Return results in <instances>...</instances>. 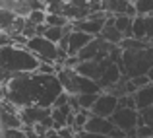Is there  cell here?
<instances>
[{
    "mask_svg": "<svg viewBox=\"0 0 153 138\" xmlns=\"http://www.w3.org/2000/svg\"><path fill=\"white\" fill-rule=\"evenodd\" d=\"M2 101H8L18 109L25 107H43L52 109L64 88L58 76H43V74H18L2 86Z\"/></svg>",
    "mask_w": 153,
    "mask_h": 138,
    "instance_id": "1",
    "label": "cell"
},
{
    "mask_svg": "<svg viewBox=\"0 0 153 138\" xmlns=\"http://www.w3.org/2000/svg\"><path fill=\"white\" fill-rule=\"evenodd\" d=\"M41 66V60L29 52L25 47H2L0 49V68L2 74L18 76V74H35Z\"/></svg>",
    "mask_w": 153,
    "mask_h": 138,
    "instance_id": "2",
    "label": "cell"
},
{
    "mask_svg": "<svg viewBox=\"0 0 153 138\" xmlns=\"http://www.w3.org/2000/svg\"><path fill=\"white\" fill-rule=\"evenodd\" d=\"M124 76L130 80L138 76H147L153 68V45L146 51H122V62H120Z\"/></svg>",
    "mask_w": 153,
    "mask_h": 138,
    "instance_id": "3",
    "label": "cell"
},
{
    "mask_svg": "<svg viewBox=\"0 0 153 138\" xmlns=\"http://www.w3.org/2000/svg\"><path fill=\"white\" fill-rule=\"evenodd\" d=\"M27 51L33 52L35 56H37L41 62H58L60 60V49L58 45H54V43H51L47 37H43V35H37V37L29 39L27 41Z\"/></svg>",
    "mask_w": 153,
    "mask_h": 138,
    "instance_id": "4",
    "label": "cell"
},
{
    "mask_svg": "<svg viewBox=\"0 0 153 138\" xmlns=\"http://www.w3.org/2000/svg\"><path fill=\"white\" fill-rule=\"evenodd\" d=\"M112 123L116 128L124 132V134H134L140 127V111L138 109H128V107H118L116 113L112 115Z\"/></svg>",
    "mask_w": 153,
    "mask_h": 138,
    "instance_id": "5",
    "label": "cell"
},
{
    "mask_svg": "<svg viewBox=\"0 0 153 138\" xmlns=\"http://www.w3.org/2000/svg\"><path fill=\"white\" fill-rule=\"evenodd\" d=\"M120 107V97H116L114 93L105 92L99 95L97 103L91 109V115L95 117H103V119H112V115L116 113V109Z\"/></svg>",
    "mask_w": 153,
    "mask_h": 138,
    "instance_id": "6",
    "label": "cell"
},
{
    "mask_svg": "<svg viewBox=\"0 0 153 138\" xmlns=\"http://www.w3.org/2000/svg\"><path fill=\"white\" fill-rule=\"evenodd\" d=\"M19 117H22L23 127H37V124L45 123L47 119L52 117V109H43V107H25L19 109Z\"/></svg>",
    "mask_w": 153,
    "mask_h": 138,
    "instance_id": "7",
    "label": "cell"
},
{
    "mask_svg": "<svg viewBox=\"0 0 153 138\" xmlns=\"http://www.w3.org/2000/svg\"><path fill=\"white\" fill-rule=\"evenodd\" d=\"M0 117H2V130H12V128H23L22 117H19V109L14 107L8 101H2V111H0Z\"/></svg>",
    "mask_w": 153,
    "mask_h": 138,
    "instance_id": "8",
    "label": "cell"
},
{
    "mask_svg": "<svg viewBox=\"0 0 153 138\" xmlns=\"http://www.w3.org/2000/svg\"><path fill=\"white\" fill-rule=\"evenodd\" d=\"M93 39H95V37L83 33V31L74 29V31L70 33V37H68V56H78L79 52L83 51V49H85L91 41H93Z\"/></svg>",
    "mask_w": 153,
    "mask_h": 138,
    "instance_id": "9",
    "label": "cell"
},
{
    "mask_svg": "<svg viewBox=\"0 0 153 138\" xmlns=\"http://www.w3.org/2000/svg\"><path fill=\"white\" fill-rule=\"evenodd\" d=\"M101 39H103V41H107V43H111V45H114V47L122 45L124 35L116 29V26H114V16H112V18H108L107 26H105V29H103V33H101Z\"/></svg>",
    "mask_w": 153,
    "mask_h": 138,
    "instance_id": "10",
    "label": "cell"
},
{
    "mask_svg": "<svg viewBox=\"0 0 153 138\" xmlns=\"http://www.w3.org/2000/svg\"><path fill=\"white\" fill-rule=\"evenodd\" d=\"M74 115V109L72 105H64V107H52V121H54V130H60V128L68 127V121Z\"/></svg>",
    "mask_w": 153,
    "mask_h": 138,
    "instance_id": "11",
    "label": "cell"
},
{
    "mask_svg": "<svg viewBox=\"0 0 153 138\" xmlns=\"http://www.w3.org/2000/svg\"><path fill=\"white\" fill-rule=\"evenodd\" d=\"M136 99V109H138L140 113L147 111V109L153 107V84L147 88H142V90H138V93L134 95Z\"/></svg>",
    "mask_w": 153,
    "mask_h": 138,
    "instance_id": "12",
    "label": "cell"
},
{
    "mask_svg": "<svg viewBox=\"0 0 153 138\" xmlns=\"http://www.w3.org/2000/svg\"><path fill=\"white\" fill-rule=\"evenodd\" d=\"M16 22H18V16H16L14 12L0 8V29H2V33H10V31L14 29Z\"/></svg>",
    "mask_w": 153,
    "mask_h": 138,
    "instance_id": "13",
    "label": "cell"
},
{
    "mask_svg": "<svg viewBox=\"0 0 153 138\" xmlns=\"http://www.w3.org/2000/svg\"><path fill=\"white\" fill-rule=\"evenodd\" d=\"M132 37H134V39H140V41H147L146 18H142V16L134 18V26H132Z\"/></svg>",
    "mask_w": 153,
    "mask_h": 138,
    "instance_id": "14",
    "label": "cell"
},
{
    "mask_svg": "<svg viewBox=\"0 0 153 138\" xmlns=\"http://www.w3.org/2000/svg\"><path fill=\"white\" fill-rule=\"evenodd\" d=\"M149 41H140V39H124L122 41V45H120V49L122 51H146V49H149Z\"/></svg>",
    "mask_w": 153,
    "mask_h": 138,
    "instance_id": "15",
    "label": "cell"
},
{
    "mask_svg": "<svg viewBox=\"0 0 153 138\" xmlns=\"http://www.w3.org/2000/svg\"><path fill=\"white\" fill-rule=\"evenodd\" d=\"M134 6H136L138 16H142V18H149V16H153V0H136Z\"/></svg>",
    "mask_w": 153,
    "mask_h": 138,
    "instance_id": "16",
    "label": "cell"
},
{
    "mask_svg": "<svg viewBox=\"0 0 153 138\" xmlns=\"http://www.w3.org/2000/svg\"><path fill=\"white\" fill-rule=\"evenodd\" d=\"M72 26L70 20L66 16H60V14H47V27H68Z\"/></svg>",
    "mask_w": 153,
    "mask_h": 138,
    "instance_id": "17",
    "label": "cell"
},
{
    "mask_svg": "<svg viewBox=\"0 0 153 138\" xmlns=\"http://www.w3.org/2000/svg\"><path fill=\"white\" fill-rule=\"evenodd\" d=\"M25 20H27V23H31V26H35V27L47 26V10H35L33 14Z\"/></svg>",
    "mask_w": 153,
    "mask_h": 138,
    "instance_id": "18",
    "label": "cell"
},
{
    "mask_svg": "<svg viewBox=\"0 0 153 138\" xmlns=\"http://www.w3.org/2000/svg\"><path fill=\"white\" fill-rule=\"evenodd\" d=\"M2 138H27L23 128H12V130H2Z\"/></svg>",
    "mask_w": 153,
    "mask_h": 138,
    "instance_id": "19",
    "label": "cell"
},
{
    "mask_svg": "<svg viewBox=\"0 0 153 138\" xmlns=\"http://www.w3.org/2000/svg\"><path fill=\"white\" fill-rule=\"evenodd\" d=\"M140 124H147V127L153 128V107L143 111V113H140Z\"/></svg>",
    "mask_w": 153,
    "mask_h": 138,
    "instance_id": "20",
    "label": "cell"
},
{
    "mask_svg": "<svg viewBox=\"0 0 153 138\" xmlns=\"http://www.w3.org/2000/svg\"><path fill=\"white\" fill-rule=\"evenodd\" d=\"M138 138H153V128L147 124H140L138 127Z\"/></svg>",
    "mask_w": 153,
    "mask_h": 138,
    "instance_id": "21",
    "label": "cell"
},
{
    "mask_svg": "<svg viewBox=\"0 0 153 138\" xmlns=\"http://www.w3.org/2000/svg\"><path fill=\"white\" fill-rule=\"evenodd\" d=\"M78 138H107V136H101V134H93V132H87V130H83V132H79Z\"/></svg>",
    "mask_w": 153,
    "mask_h": 138,
    "instance_id": "22",
    "label": "cell"
},
{
    "mask_svg": "<svg viewBox=\"0 0 153 138\" xmlns=\"http://www.w3.org/2000/svg\"><path fill=\"white\" fill-rule=\"evenodd\" d=\"M47 138H60V136H58V132H56V130H51V132H49V136H47Z\"/></svg>",
    "mask_w": 153,
    "mask_h": 138,
    "instance_id": "23",
    "label": "cell"
}]
</instances>
